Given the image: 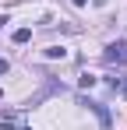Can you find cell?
Masks as SVG:
<instances>
[{
    "mask_svg": "<svg viewBox=\"0 0 127 130\" xmlns=\"http://www.w3.org/2000/svg\"><path fill=\"white\" fill-rule=\"evenodd\" d=\"M7 70H11V63H7V60H0V74H7Z\"/></svg>",
    "mask_w": 127,
    "mask_h": 130,
    "instance_id": "obj_5",
    "label": "cell"
},
{
    "mask_svg": "<svg viewBox=\"0 0 127 130\" xmlns=\"http://www.w3.org/2000/svg\"><path fill=\"white\" fill-rule=\"evenodd\" d=\"M0 99H4V88H0Z\"/></svg>",
    "mask_w": 127,
    "mask_h": 130,
    "instance_id": "obj_6",
    "label": "cell"
},
{
    "mask_svg": "<svg viewBox=\"0 0 127 130\" xmlns=\"http://www.w3.org/2000/svg\"><path fill=\"white\" fill-rule=\"evenodd\" d=\"M14 42H18V46L32 42V28H18V32H14Z\"/></svg>",
    "mask_w": 127,
    "mask_h": 130,
    "instance_id": "obj_3",
    "label": "cell"
},
{
    "mask_svg": "<svg viewBox=\"0 0 127 130\" xmlns=\"http://www.w3.org/2000/svg\"><path fill=\"white\" fill-rule=\"evenodd\" d=\"M95 4H106V0H95Z\"/></svg>",
    "mask_w": 127,
    "mask_h": 130,
    "instance_id": "obj_7",
    "label": "cell"
},
{
    "mask_svg": "<svg viewBox=\"0 0 127 130\" xmlns=\"http://www.w3.org/2000/svg\"><path fill=\"white\" fill-rule=\"evenodd\" d=\"M18 127H21V116L11 112V109H4L0 112V130H18Z\"/></svg>",
    "mask_w": 127,
    "mask_h": 130,
    "instance_id": "obj_2",
    "label": "cell"
},
{
    "mask_svg": "<svg viewBox=\"0 0 127 130\" xmlns=\"http://www.w3.org/2000/svg\"><path fill=\"white\" fill-rule=\"evenodd\" d=\"M64 53H67V49H60V46H49V49H46V56H49V60H57V56L64 60Z\"/></svg>",
    "mask_w": 127,
    "mask_h": 130,
    "instance_id": "obj_4",
    "label": "cell"
},
{
    "mask_svg": "<svg viewBox=\"0 0 127 130\" xmlns=\"http://www.w3.org/2000/svg\"><path fill=\"white\" fill-rule=\"evenodd\" d=\"M103 60H106V63H127V39L109 42V46H106V53H103Z\"/></svg>",
    "mask_w": 127,
    "mask_h": 130,
    "instance_id": "obj_1",
    "label": "cell"
}]
</instances>
